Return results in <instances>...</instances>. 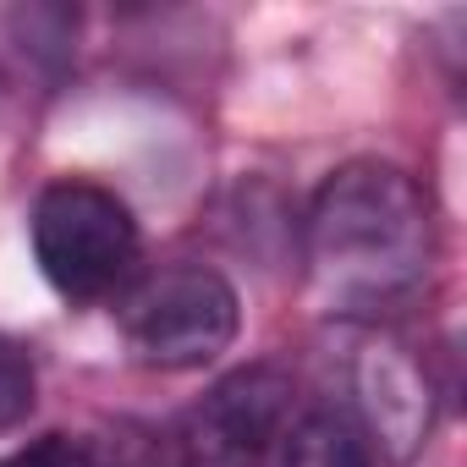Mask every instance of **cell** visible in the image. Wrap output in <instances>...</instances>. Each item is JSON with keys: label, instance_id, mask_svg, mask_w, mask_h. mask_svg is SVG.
I'll list each match as a JSON object with an SVG mask.
<instances>
[{"label": "cell", "instance_id": "obj_4", "mask_svg": "<svg viewBox=\"0 0 467 467\" xmlns=\"http://www.w3.org/2000/svg\"><path fill=\"white\" fill-rule=\"evenodd\" d=\"M292 412V379L270 363L225 374L176 429L182 467H265Z\"/></svg>", "mask_w": 467, "mask_h": 467}, {"label": "cell", "instance_id": "obj_7", "mask_svg": "<svg viewBox=\"0 0 467 467\" xmlns=\"http://www.w3.org/2000/svg\"><path fill=\"white\" fill-rule=\"evenodd\" d=\"M34 390H39L34 358H28L17 341L0 336V429H17V423L34 412Z\"/></svg>", "mask_w": 467, "mask_h": 467}, {"label": "cell", "instance_id": "obj_8", "mask_svg": "<svg viewBox=\"0 0 467 467\" xmlns=\"http://www.w3.org/2000/svg\"><path fill=\"white\" fill-rule=\"evenodd\" d=\"M83 456H78V445L67 440V434H45V440H34L28 451H17V456H6L0 467H78Z\"/></svg>", "mask_w": 467, "mask_h": 467}, {"label": "cell", "instance_id": "obj_5", "mask_svg": "<svg viewBox=\"0 0 467 467\" xmlns=\"http://www.w3.org/2000/svg\"><path fill=\"white\" fill-rule=\"evenodd\" d=\"M358 401H363V418H368V434L396 456L407 462L429 423H434V385L429 374L418 368V358L401 347V341H368L363 358H358Z\"/></svg>", "mask_w": 467, "mask_h": 467}, {"label": "cell", "instance_id": "obj_2", "mask_svg": "<svg viewBox=\"0 0 467 467\" xmlns=\"http://www.w3.org/2000/svg\"><path fill=\"white\" fill-rule=\"evenodd\" d=\"M34 259L61 297H110L138 270V220L110 187L56 182L34 203Z\"/></svg>", "mask_w": 467, "mask_h": 467}, {"label": "cell", "instance_id": "obj_1", "mask_svg": "<svg viewBox=\"0 0 467 467\" xmlns=\"http://www.w3.org/2000/svg\"><path fill=\"white\" fill-rule=\"evenodd\" d=\"M308 286L330 314L374 319L423 292L434 270V209L390 160L341 165L308 203Z\"/></svg>", "mask_w": 467, "mask_h": 467}, {"label": "cell", "instance_id": "obj_6", "mask_svg": "<svg viewBox=\"0 0 467 467\" xmlns=\"http://www.w3.org/2000/svg\"><path fill=\"white\" fill-rule=\"evenodd\" d=\"M281 467H374V451L347 412H308L286 434Z\"/></svg>", "mask_w": 467, "mask_h": 467}, {"label": "cell", "instance_id": "obj_3", "mask_svg": "<svg viewBox=\"0 0 467 467\" xmlns=\"http://www.w3.org/2000/svg\"><path fill=\"white\" fill-rule=\"evenodd\" d=\"M121 336L149 368H203L237 341V292L203 265H171L127 292Z\"/></svg>", "mask_w": 467, "mask_h": 467}]
</instances>
